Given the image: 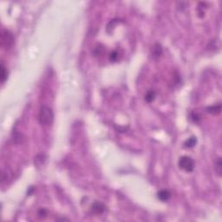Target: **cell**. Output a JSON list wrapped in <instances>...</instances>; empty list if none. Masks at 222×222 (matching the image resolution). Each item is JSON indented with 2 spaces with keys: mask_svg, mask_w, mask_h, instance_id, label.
Returning a JSON list of instances; mask_svg holds the SVG:
<instances>
[{
  "mask_svg": "<svg viewBox=\"0 0 222 222\" xmlns=\"http://www.w3.org/2000/svg\"><path fill=\"white\" fill-rule=\"evenodd\" d=\"M53 112L51 109L46 106H43L40 109L39 114H38V122L43 126H49L53 122Z\"/></svg>",
  "mask_w": 222,
  "mask_h": 222,
  "instance_id": "6da1fadb",
  "label": "cell"
},
{
  "mask_svg": "<svg viewBox=\"0 0 222 222\" xmlns=\"http://www.w3.org/2000/svg\"><path fill=\"white\" fill-rule=\"evenodd\" d=\"M14 43V37L12 34L6 30H3L1 32V46L5 49H8L12 46Z\"/></svg>",
  "mask_w": 222,
  "mask_h": 222,
  "instance_id": "7a4b0ae2",
  "label": "cell"
},
{
  "mask_svg": "<svg viewBox=\"0 0 222 222\" xmlns=\"http://www.w3.org/2000/svg\"><path fill=\"white\" fill-rule=\"evenodd\" d=\"M179 167L186 172H192L195 168V161L188 156H182L179 160Z\"/></svg>",
  "mask_w": 222,
  "mask_h": 222,
  "instance_id": "3957f363",
  "label": "cell"
},
{
  "mask_svg": "<svg viewBox=\"0 0 222 222\" xmlns=\"http://www.w3.org/2000/svg\"><path fill=\"white\" fill-rule=\"evenodd\" d=\"M105 206L104 204H102L101 202L96 201L93 205H92V210L97 213V214H101L105 211Z\"/></svg>",
  "mask_w": 222,
  "mask_h": 222,
  "instance_id": "277c9868",
  "label": "cell"
},
{
  "mask_svg": "<svg viewBox=\"0 0 222 222\" xmlns=\"http://www.w3.org/2000/svg\"><path fill=\"white\" fill-rule=\"evenodd\" d=\"M157 196L161 201H167L171 197V194L168 190H161L158 193Z\"/></svg>",
  "mask_w": 222,
  "mask_h": 222,
  "instance_id": "5b68a950",
  "label": "cell"
},
{
  "mask_svg": "<svg viewBox=\"0 0 222 222\" xmlns=\"http://www.w3.org/2000/svg\"><path fill=\"white\" fill-rule=\"evenodd\" d=\"M207 112L210 113V114H213V115H217V114H220L221 113V104H218V105H214V106H211L209 108L206 109Z\"/></svg>",
  "mask_w": 222,
  "mask_h": 222,
  "instance_id": "8992f818",
  "label": "cell"
},
{
  "mask_svg": "<svg viewBox=\"0 0 222 222\" xmlns=\"http://www.w3.org/2000/svg\"><path fill=\"white\" fill-rule=\"evenodd\" d=\"M196 142H197V140H196V137H191V138H189V139H187L186 142H185V143H184V146H185V148H193L194 146H195V144H196Z\"/></svg>",
  "mask_w": 222,
  "mask_h": 222,
  "instance_id": "52a82bcc",
  "label": "cell"
},
{
  "mask_svg": "<svg viewBox=\"0 0 222 222\" xmlns=\"http://www.w3.org/2000/svg\"><path fill=\"white\" fill-rule=\"evenodd\" d=\"M7 75H8L7 70L5 69L4 63H1V82L2 83H4L5 82V80L7 79Z\"/></svg>",
  "mask_w": 222,
  "mask_h": 222,
  "instance_id": "ba28073f",
  "label": "cell"
},
{
  "mask_svg": "<svg viewBox=\"0 0 222 222\" xmlns=\"http://www.w3.org/2000/svg\"><path fill=\"white\" fill-rule=\"evenodd\" d=\"M154 97H155V92L154 90H149L145 96V100L148 102H151V101H154Z\"/></svg>",
  "mask_w": 222,
  "mask_h": 222,
  "instance_id": "9c48e42d",
  "label": "cell"
},
{
  "mask_svg": "<svg viewBox=\"0 0 222 222\" xmlns=\"http://www.w3.org/2000/svg\"><path fill=\"white\" fill-rule=\"evenodd\" d=\"M215 171L219 176H221V158H219L215 162Z\"/></svg>",
  "mask_w": 222,
  "mask_h": 222,
  "instance_id": "30bf717a",
  "label": "cell"
},
{
  "mask_svg": "<svg viewBox=\"0 0 222 222\" xmlns=\"http://www.w3.org/2000/svg\"><path fill=\"white\" fill-rule=\"evenodd\" d=\"M161 52H162V49H161V47L159 44H156L153 49V55L154 56H159L161 54Z\"/></svg>",
  "mask_w": 222,
  "mask_h": 222,
  "instance_id": "8fae6325",
  "label": "cell"
},
{
  "mask_svg": "<svg viewBox=\"0 0 222 222\" xmlns=\"http://www.w3.org/2000/svg\"><path fill=\"white\" fill-rule=\"evenodd\" d=\"M117 59H118V52H117V51H113V52L110 54L109 60H110V61H116Z\"/></svg>",
  "mask_w": 222,
  "mask_h": 222,
  "instance_id": "7c38bea8",
  "label": "cell"
}]
</instances>
